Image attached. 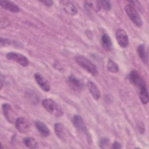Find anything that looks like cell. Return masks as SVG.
I'll return each instance as SVG.
<instances>
[{"mask_svg": "<svg viewBox=\"0 0 149 149\" xmlns=\"http://www.w3.org/2000/svg\"><path fill=\"white\" fill-rule=\"evenodd\" d=\"M35 126L40 134L44 137H48L50 134L49 128L47 125L40 120H37L35 122Z\"/></svg>", "mask_w": 149, "mask_h": 149, "instance_id": "2e32d148", "label": "cell"}, {"mask_svg": "<svg viewBox=\"0 0 149 149\" xmlns=\"http://www.w3.org/2000/svg\"><path fill=\"white\" fill-rule=\"evenodd\" d=\"M122 147L121 144L120 143H119L118 141H115L113 144H112V148H115V149H118V148H120Z\"/></svg>", "mask_w": 149, "mask_h": 149, "instance_id": "d4e9b609", "label": "cell"}, {"mask_svg": "<svg viewBox=\"0 0 149 149\" xmlns=\"http://www.w3.org/2000/svg\"><path fill=\"white\" fill-rule=\"evenodd\" d=\"M34 79L40 87L44 91H49L51 89L50 86L48 81L40 73H36L34 74Z\"/></svg>", "mask_w": 149, "mask_h": 149, "instance_id": "8fae6325", "label": "cell"}, {"mask_svg": "<svg viewBox=\"0 0 149 149\" xmlns=\"http://www.w3.org/2000/svg\"><path fill=\"white\" fill-rule=\"evenodd\" d=\"M115 37L120 47L126 48L128 46L129 37L124 30L118 29L115 32Z\"/></svg>", "mask_w": 149, "mask_h": 149, "instance_id": "52a82bcc", "label": "cell"}, {"mask_svg": "<svg viewBox=\"0 0 149 149\" xmlns=\"http://www.w3.org/2000/svg\"><path fill=\"white\" fill-rule=\"evenodd\" d=\"M41 2L47 6H51L54 3V2L52 1H41Z\"/></svg>", "mask_w": 149, "mask_h": 149, "instance_id": "484cf974", "label": "cell"}, {"mask_svg": "<svg viewBox=\"0 0 149 149\" xmlns=\"http://www.w3.org/2000/svg\"><path fill=\"white\" fill-rule=\"evenodd\" d=\"M72 122L74 126L77 129V130L83 133V134H84L87 137V139L88 140L90 139H89L90 135L88 134V129L87 128L86 123L84 122L83 118L80 115H75L73 117Z\"/></svg>", "mask_w": 149, "mask_h": 149, "instance_id": "277c9868", "label": "cell"}, {"mask_svg": "<svg viewBox=\"0 0 149 149\" xmlns=\"http://www.w3.org/2000/svg\"><path fill=\"white\" fill-rule=\"evenodd\" d=\"M137 52L139 57L141 60V61L145 63H148V55L146 51L145 46L143 44L139 45L137 48Z\"/></svg>", "mask_w": 149, "mask_h": 149, "instance_id": "e0dca14e", "label": "cell"}, {"mask_svg": "<svg viewBox=\"0 0 149 149\" xmlns=\"http://www.w3.org/2000/svg\"><path fill=\"white\" fill-rule=\"evenodd\" d=\"M23 144L29 148H35L38 146V143L36 140L31 137H26L23 139Z\"/></svg>", "mask_w": 149, "mask_h": 149, "instance_id": "ffe728a7", "label": "cell"}, {"mask_svg": "<svg viewBox=\"0 0 149 149\" xmlns=\"http://www.w3.org/2000/svg\"><path fill=\"white\" fill-rule=\"evenodd\" d=\"M68 83L70 87L75 91H80L84 88V85L81 81L73 75L68 77Z\"/></svg>", "mask_w": 149, "mask_h": 149, "instance_id": "9c48e42d", "label": "cell"}, {"mask_svg": "<svg viewBox=\"0 0 149 149\" xmlns=\"http://www.w3.org/2000/svg\"><path fill=\"white\" fill-rule=\"evenodd\" d=\"M61 5L63 10L68 14L75 15L77 13V9L76 6L70 1H61Z\"/></svg>", "mask_w": 149, "mask_h": 149, "instance_id": "7c38bea8", "label": "cell"}, {"mask_svg": "<svg viewBox=\"0 0 149 149\" xmlns=\"http://www.w3.org/2000/svg\"><path fill=\"white\" fill-rule=\"evenodd\" d=\"M129 79L130 83L138 87L139 89L144 86H146L144 80L136 70H133L130 72L129 74Z\"/></svg>", "mask_w": 149, "mask_h": 149, "instance_id": "8992f818", "label": "cell"}, {"mask_svg": "<svg viewBox=\"0 0 149 149\" xmlns=\"http://www.w3.org/2000/svg\"><path fill=\"white\" fill-rule=\"evenodd\" d=\"M2 108L3 115L6 120L10 123H13L14 122H15L16 120L15 119L14 111L10 105L7 103H5L2 104Z\"/></svg>", "mask_w": 149, "mask_h": 149, "instance_id": "30bf717a", "label": "cell"}, {"mask_svg": "<svg viewBox=\"0 0 149 149\" xmlns=\"http://www.w3.org/2000/svg\"><path fill=\"white\" fill-rule=\"evenodd\" d=\"M87 87L93 98L96 100H98L101 97V92L97 86L93 81H88L87 83Z\"/></svg>", "mask_w": 149, "mask_h": 149, "instance_id": "9a60e30c", "label": "cell"}, {"mask_svg": "<svg viewBox=\"0 0 149 149\" xmlns=\"http://www.w3.org/2000/svg\"><path fill=\"white\" fill-rule=\"evenodd\" d=\"M101 45L106 51H110L112 47V42L110 37L107 34H104L101 38Z\"/></svg>", "mask_w": 149, "mask_h": 149, "instance_id": "ac0fdd59", "label": "cell"}, {"mask_svg": "<svg viewBox=\"0 0 149 149\" xmlns=\"http://www.w3.org/2000/svg\"><path fill=\"white\" fill-rule=\"evenodd\" d=\"M107 68L109 72L114 73H118L119 70L118 64L111 59H109L107 62Z\"/></svg>", "mask_w": 149, "mask_h": 149, "instance_id": "44dd1931", "label": "cell"}, {"mask_svg": "<svg viewBox=\"0 0 149 149\" xmlns=\"http://www.w3.org/2000/svg\"><path fill=\"white\" fill-rule=\"evenodd\" d=\"M76 62L82 69L93 76L98 74V69L96 66L86 57L82 55H78L75 57Z\"/></svg>", "mask_w": 149, "mask_h": 149, "instance_id": "7a4b0ae2", "label": "cell"}, {"mask_svg": "<svg viewBox=\"0 0 149 149\" xmlns=\"http://www.w3.org/2000/svg\"><path fill=\"white\" fill-rule=\"evenodd\" d=\"M10 42H9V41L7 39H3L2 38H1V47H3V46H6L8 44H9Z\"/></svg>", "mask_w": 149, "mask_h": 149, "instance_id": "cb8c5ba5", "label": "cell"}, {"mask_svg": "<svg viewBox=\"0 0 149 149\" xmlns=\"http://www.w3.org/2000/svg\"><path fill=\"white\" fill-rule=\"evenodd\" d=\"M139 97L141 102L143 104H147L148 102L149 98L148 91L146 86H144L139 88Z\"/></svg>", "mask_w": 149, "mask_h": 149, "instance_id": "d6986e66", "label": "cell"}, {"mask_svg": "<svg viewBox=\"0 0 149 149\" xmlns=\"http://www.w3.org/2000/svg\"><path fill=\"white\" fill-rule=\"evenodd\" d=\"M109 144V140L107 138H103L100 140V146L102 148H105L108 147Z\"/></svg>", "mask_w": 149, "mask_h": 149, "instance_id": "603a6c76", "label": "cell"}, {"mask_svg": "<svg viewBox=\"0 0 149 149\" xmlns=\"http://www.w3.org/2000/svg\"><path fill=\"white\" fill-rule=\"evenodd\" d=\"M98 3L101 9L102 8L105 10H109L111 8V5L109 1H98Z\"/></svg>", "mask_w": 149, "mask_h": 149, "instance_id": "7402d4cb", "label": "cell"}, {"mask_svg": "<svg viewBox=\"0 0 149 149\" xmlns=\"http://www.w3.org/2000/svg\"><path fill=\"white\" fill-rule=\"evenodd\" d=\"M125 10L129 18L136 26L139 27L142 26L143 22L141 17L136 8L132 4H127L125 6Z\"/></svg>", "mask_w": 149, "mask_h": 149, "instance_id": "3957f363", "label": "cell"}, {"mask_svg": "<svg viewBox=\"0 0 149 149\" xmlns=\"http://www.w3.org/2000/svg\"><path fill=\"white\" fill-rule=\"evenodd\" d=\"M55 133L62 141H65L67 139V133L64 126L60 123H56L54 125Z\"/></svg>", "mask_w": 149, "mask_h": 149, "instance_id": "4fadbf2b", "label": "cell"}, {"mask_svg": "<svg viewBox=\"0 0 149 149\" xmlns=\"http://www.w3.org/2000/svg\"><path fill=\"white\" fill-rule=\"evenodd\" d=\"M42 105L48 112L54 116L61 117L63 114L62 108L52 99H44L42 101Z\"/></svg>", "mask_w": 149, "mask_h": 149, "instance_id": "6da1fadb", "label": "cell"}, {"mask_svg": "<svg viewBox=\"0 0 149 149\" xmlns=\"http://www.w3.org/2000/svg\"><path fill=\"white\" fill-rule=\"evenodd\" d=\"M1 6L4 9L13 13H17L20 11V8L15 3L9 1H1L0 2Z\"/></svg>", "mask_w": 149, "mask_h": 149, "instance_id": "5bb4252c", "label": "cell"}, {"mask_svg": "<svg viewBox=\"0 0 149 149\" xmlns=\"http://www.w3.org/2000/svg\"><path fill=\"white\" fill-rule=\"evenodd\" d=\"M15 126L16 129L21 133H26L30 129V123L24 118L20 117L16 119Z\"/></svg>", "mask_w": 149, "mask_h": 149, "instance_id": "ba28073f", "label": "cell"}, {"mask_svg": "<svg viewBox=\"0 0 149 149\" xmlns=\"http://www.w3.org/2000/svg\"><path fill=\"white\" fill-rule=\"evenodd\" d=\"M8 60L15 61L22 66H27L29 64V59L23 55L15 52H10L6 54Z\"/></svg>", "mask_w": 149, "mask_h": 149, "instance_id": "5b68a950", "label": "cell"}]
</instances>
